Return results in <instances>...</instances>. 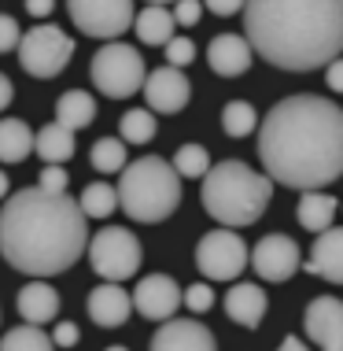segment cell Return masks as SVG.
<instances>
[{
	"instance_id": "d6986e66",
	"label": "cell",
	"mask_w": 343,
	"mask_h": 351,
	"mask_svg": "<svg viewBox=\"0 0 343 351\" xmlns=\"http://www.w3.org/2000/svg\"><path fill=\"white\" fill-rule=\"evenodd\" d=\"M266 307H270L266 292L251 281H236L233 289L225 292V315L244 329H259L262 318H266Z\"/></svg>"
},
{
	"instance_id": "8d00e7d4",
	"label": "cell",
	"mask_w": 343,
	"mask_h": 351,
	"mask_svg": "<svg viewBox=\"0 0 343 351\" xmlns=\"http://www.w3.org/2000/svg\"><path fill=\"white\" fill-rule=\"evenodd\" d=\"M52 344L55 348H74L78 344V326H74V322H60L55 333H52Z\"/></svg>"
},
{
	"instance_id": "ab89813d",
	"label": "cell",
	"mask_w": 343,
	"mask_h": 351,
	"mask_svg": "<svg viewBox=\"0 0 343 351\" xmlns=\"http://www.w3.org/2000/svg\"><path fill=\"white\" fill-rule=\"evenodd\" d=\"M52 8H55V0H26V12H30L34 19L52 15Z\"/></svg>"
},
{
	"instance_id": "4fadbf2b",
	"label": "cell",
	"mask_w": 343,
	"mask_h": 351,
	"mask_svg": "<svg viewBox=\"0 0 343 351\" xmlns=\"http://www.w3.org/2000/svg\"><path fill=\"white\" fill-rule=\"evenodd\" d=\"M129 303L137 307L140 318L163 322L181 307V285L170 274H148V278L137 281V292L129 296Z\"/></svg>"
},
{
	"instance_id": "f1b7e54d",
	"label": "cell",
	"mask_w": 343,
	"mask_h": 351,
	"mask_svg": "<svg viewBox=\"0 0 343 351\" xmlns=\"http://www.w3.org/2000/svg\"><path fill=\"white\" fill-rule=\"evenodd\" d=\"M122 141H126V145H148L151 137H155V115H151V111H126V115H122Z\"/></svg>"
},
{
	"instance_id": "ba28073f",
	"label": "cell",
	"mask_w": 343,
	"mask_h": 351,
	"mask_svg": "<svg viewBox=\"0 0 343 351\" xmlns=\"http://www.w3.org/2000/svg\"><path fill=\"white\" fill-rule=\"evenodd\" d=\"M18 63L30 78H55L74 56V37L63 34L60 26H34L18 34Z\"/></svg>"
},
{
	"instance_id": "d4e9b609",
	"label": "cell",
	"mask_w": 343,
	"mask_h": 351,
	"mask_svg": "<svg viewBox=\"0 0 343 351\" xmlns=\"http://www.w3.org/2000/svg\"><path fill=\"white\" fill-rule=\"evenodd\" d=\"M133 23H137V37H140V41H144V45H159V49H163V41L177 30L174 15H170L163 4H148L140 15H133Z\"/></svg>"
},
{
	"instance_id": "9c48e42d",
	"label": "cell",
	"mask_w": 343,
	"mask_h": 351,
	"mask_svg": "<svg viewBox=\"0 0 343 351\" xmlns=\"http://www.w3.org/2000/svg\"><path fill=\"white\" fill-rule=\"evenodd\" d=\"M196 267L203 270L207 281H236L247 270V244L229 226L211 230L196 244Z\"/></svg>"
},
{
	"instance_id": "44dd1931",
	"label": "cell",
	"mask_w": 343,
	"mask_h": 351,
	"mask_svg": "<svg viewBox=\"0 0 343 351\" xmlns=\"http://www.w3.org/2000/svg\"><path fill=\"white\" fill-rule=\"evenodd\" d=\"M299 215V226L310 233H321L325 226L336 222V196L332 193H321V189H303V200L295 207Z\"/></svg>"
},
{
	"instance_id": "d590c367",
	"label": "cell",
	"mask_w": 343,
	"mask_h": 351,
	"mask_svg": "<svg viewBox=\"0 0 343 351\" xmlns=\"http://www.w3.org/2000/svg\"><path fill=\"white\" fill-rule=\"evenodd\" d=\"M18 34H23V30H18L15 19L12 15H0V52H12L18 45Z\"/></svg>"
},
{
	"instance_id": "6da1fadb",
	"label": "cell",
	"mask_w": 343,
	"mask_h": 351,
	"mask_svg": "<svg viewBox=\"0 0 343 351\" xmlns=\"http://www.w3.org/2000/svg\"><path fill=\"white\" fill-rule=\"evenodd\" d=\"M259 159L273 185L325 189L343 174V111L329 97H288L259 122Z\"/></svg>"
},
{
	"instance_id": "83f0119b",
	"label": "cell",
	"mask_w": 343,
	"mask_h": 351,
	"mask_svg": "<svg viewBox=\"0 0 343 351\" xmlns=\"http://www.w3.org/2000/svg\"><path fill=\"white\" fill-rule=\"evenodd\" d=\"M255 126H259V115L247 100H229L222 108V130L229 137H247L255 134Z\"/></svg>"
},
{
	"instance_id": "30bf717a",
	"label": "cell",
	"mask_w": 343,
	"mask_h": 351,
	"mask_svg": "<svg viewBox=\"0 0 343 351\" xmlns=\"http://www.w3.org/2000/svg\"><path fill=\"white\" fill-rule=\"evenodd\" d=\"M74 26L100 41H114L133 26V0H66Z\"/></svg>"
},
{
	"instance_id": "52a82bcc",
	"label": "cell",
	"mask_w": 343,
	"mask_h": 351,
	"mask_svg": "<svg viewBox=\"0 0 343 351\" xmlns=\"http://www.w3.org/2000/svg\"><path fill=\"white\" fill-rule=\"evenodd\" d=\"M85 252H89L92 270L103 281H129V278H137L140 263H144V248H140V241L126 226H107L97 237H89Z\"/></svg>"
},
{
	"instance_id": "cb8c5ba5",
	"label": "cell",
	"mask_w": 343,
	"mask_h": 351,
	"mask_svg": "<svg viewBox=\"0 0 343 351\" xmlns=\"http://www.w3.org/2000/svg\"><path fill=\"white\" fill-rule=\"evenodd\" d=\"M34 152L45 163H66L74 156V130L60 126V122H49L41 134H34Z\"/></svg>"
},
{
	"instance_id": "7a4b0ae2",
	"label": "cell",
	"mask_w": 343,
	"mask_h": 351,
	"mask_svg": "<svg viewBox=\"0 0 343 351\" xmlns=\"http://www.w3.org/2000/svg\"><path fill=\"white\" fill-rule=\"evenodd\" d=\"M89 226L78 200L66 193L45 189H18L4 196L0 211V255L8 267L30 278H55L66 274L85 255Z\"/></svg>"
},
{
	"instance_id": "ffe728a7",
	"label": "cell",
	"mask_w": 343,
	"mask_h": 351,
	"mask_svg": "<svg viewBox=\"0 0 343 351\" xmlns=\"http://www.w3.org/2000/svg\"><path fill=\"white\" fill-rule=\"evenodd\" d=\"M15 307H18V315H23V322L45 326V322H52L55 315H60V292H55L45 278H34L30 285L18 289Z\"/></svg>"
},
{
	"instance_id": "b9f144b4",
	"label": "cell",
	"mask_w": 343,
	"mask_h": 351,
	"mask_svg": "<svg viewBox=\"0 0 343 351\" xmlns=\"http://www.w3.org/2000/svg\"><path fill=\"white\" fill-rule=\"evenodd\" d=\"M281 348H288V351H299V348H303V340H299V337H284V344H281Z\"/></svg>"
},
{
	"instance_id": "3957f363",
	"label": "cell",
	"mask_w": 343,
	"mask_h": 351,
	"mask_svg": "<svg viewBox=\"0 0 343 351\" xmlns=\"http://www.w3.org/2000/svg\"><path fill=\"white\" fill-rule=\"evenodd\" d=\"M251 52L281 71H314L343 49V0H244Z\"/></svg>"
},
{
	"instance_id": "7bdbcfd3",
	"label": "cell",
	"mask_w": 343,
	"mask_h": 351,
	"mask_svg": "<svg viewBox=\"0 0 343 351\" xmlns=\"http://www.w3.org/2000/svg\"><path fill=\"white\" fill-rule=\"evenodd\" d=\"M4 196H8V174L0 170V200H4Z\"/></svg>"
},
{
	"instance_id": "60d3db41",
	"label": "cell",
	"mask_w": 343,
	"mask_h": 351,
	"mask_svg": "<svg viewBox=\"0 0 343 351\" xmlns=\"http://www.w3.org/2000/svg\"><path fill=\"white\" fill-rule=\"evenodd\" d=\"M12 97H15V89H12V78H8V74H0V111H4L8 104H12Z\"/></svg>"
},
{
	"instance_id": "9a60e30c",
	"label": "cell",
	"mask_w": 343,
	"mask_h": 351,
	"mask_svg": "<svg viewBox=\"0 0 343 351\" xmlns=\"http://www.w3.org/2000/svg\"><path fill=\"white\" fill-rule=\"evenodd\" d=\"M151 348L155 351H214L218 340L203 322L170 315V318H163V329H155Z\"/></svg>"
},
{
	"instance_id": "74e56055",
	"label": "cell",
	"mask_w": 343,
	"mask_h": 351,
	"mask_svg": "<svg viewBox=\"0 0 343 351\" xmlns=\"http://www.w3.org/2000/svg\"><path fill=\"white\" fill-rule=\"evenodd\" d=\"M199 4H203L207 12H214V15L229 19V15H236V12L244 8V0H199Z\"/></svg>"
},
{
	"instance_id": "ac0fdd59",
	"label": "cell",
	"mask_w": 343,
	"mask_h": 351,
	"mask_svg": "<svg viewBox=\"0 0 343 351\" xmlns=\"http://www.w3.org/2000/svg\"><path fill=\"white\" fill-rule=\"evenodd\" d=\"M307 270L310 274H321L329 285H343V230H340L336 222L325 226V230L318 233Z\"/></svg>"
},
{
	"instance_id": "7402d4cb",
	"label": "cell",
	"mask_w": 343,
	"mask_h": 351,
	"mask_svg": "<svg viewBox=\"0 0 343 351\" xmlns=\"http://www.w3.org/2000/svg\"><path fill=\"white\" fill-rule=\"evenodd\" d=\"M97 119V97L92 93H81V89H66L60 100H55V122L66 130H85L92 126Z\"/></svg>"
},
{
	"instance_id": "f35d334b",
	"label": "cell",
	"mask_w": 343,
	"mask_h": 351,
	"mask_svg": "<svg viewBox=\"0 0 343 351\" xmlns=\"http://www.w3.org/2000/svg\"><path fill=\"white\" fill-rule=\"evenodd\" d=\"M325 67H329V74H325L329 89L332 93H343V63H340V56H336V60H329Z\"/></svg>"
},
{
	"instance_id": "d6a6232c",
	"label": "cell",
	"mask_w": 343,
	"mask_h": 351,
	"mask_svg": "<svg viewBox=\"0 0 343 351\" xmlns=\"http://www.w3.org/2000/svg\"><path fill=\"white\" fill-rule=\"evenodd\" d=\"M181 303H185L192 315H203V311L214 307V289H211V285H192V289L181 292Z\"/></svg>"
},
{
	"instance_id": "484cf974",
	"label": "cell",
	"mask_w": 343,
	"mask_h": 351,
	"mask_svg": "<svg viewBox=\"0 0 343 351\" xmlns=\"http://www.w3.org/2000/svg\"><path fill=\"white\" fill-rule=\"evenodd\" d=\"M78 207H81L85 218H107V215L118 211V196H114V189L107 182H92V185L81 189Z\"/></svg>"
},
{
	"instance_id": "e0dca14e",
	"label": "cell",
	"mask_w": 343,
	"mask_h": 351,
	"mask_svg": "<svg viewBox=\"0 0 343 351\" xmlns=\"http://www.w3.org/2000/svg\"><path fill=\"white\" fill-rule=\"evenodd\" d=\"M251 45H247V37L240 34H218L211 41V49H207V63H211L214 74H222V78H240V74L251 67Z\"/></svg>"
},
{
	"instance_id": "836d02e7",
	"label": "cell",
	"mask_w": 343,
	"mask_h": 351,
	"mask_svg": "<svg viewBox=\"0 0 343 351\" xmlns=\"http://www.w3.org/2000/svg\"><path fill=\"white\" fill-rule=\"evenodd\" d=\"M66 170H63V163H45V170H41V178H37V189H45V193H66Z\"/></svg>"
},
{
	"instance_id": "603a6c76",
	"label": "cell",
	"mask_w": 343,
	"mask_h": 351,
	"mask_svg": "<svg viewBox=\"0 0 343 351\" xmlns=\"http://www.w3.org/2000/svg\"><path fill=\"white\" fill-rule=\"evenodd\" d=\"M34 156V130L23 119H4L0 122V163H23Z\"/></svg>"
},
{
	"instance_id": "8fae6325",
	"label": "cell",
	"mask_w": 343,
	"mask_h": 351,
	"mask_svg": "<svg viewBox=\"0 0 343 351\" xmlns=\"http://www.w3.org/2000/svg\"><path fill=\"white\" fill-rule=\"evenodd\" d=\"M247 263L255 267V274H259L262 281L284 285L303 267V252L288 233H270L255 244V252H247Z\"/></svg>"
},
{
	"instance_id": "8992f818",
	"label": "cell",
	"mask_w": 343,
	"mask_h": 351,
	"mask_svg": "<svg viewBox=\"0 0 343 351\" xmlns=\"http://www.w3.org/2000/svg\"><path fill=\"white\" fill-rule=\"evenodd\" d=\"M144 56L126 41H107L92 56V85L111 100H126L144 85Z\"/></svg>"
},
{
	"instance_id": "f546056e",
	"label": "cell",
	"mask_w": 343,
	"mask_h": 351,
	"mask_svg": "<svg viewBox=\"0 0 343 351\" xmlns=\"http://www.w3.org/2000/svg\"><path fill=\"white\" fill-rule=\"evenodd\" d=\"M92 167H97L100 174H114V170H122V167H126V141L100 137L97 145H92Z\"/></svg>"
},
{
	"instance_id": "4dcf8cb0",
	"label": "cell",
	"mask_w": 343,
	"mask_h": 351,
	"mask_svg": "<svg viewBox=\"0 0 343 351\" xmlns=\"http://www.w3.org/2000/svg\"><path fill=\"white\" fill-rule=\"evenodd\" d=\"M170 167L177 170V178H203L207 167H211V152L203 145H181Z\"/></svg>"
},
{
	"instance_id": "5b68a950",
	"label": "cell",
	"mask_w": 343,
	"mask_h": 351,
	"mask_svg": "<svg viewBox=\"0 0 343 351\" xmlns=\"http://www.w3.org/2000/svg\"><path fill=\"white\" fill-rule=\"evenodd\" d=\"M118 211H126L133 222H166L181 204V178L177 170L159 156H140L137 163L122 167L118 178Z\"/></svg>"
},
{
	"instance_id": "e575fe53",
	"label": "cell",
	"mask_w": 343,
	"mask_h": 351,
	"mask_svg": "<svg viewBox=\"0 0 343 351\" xmlns=\"http://www.w3.org/2000/svg\"><path fill=\"white\" fill-rule=\"evenodd\" d=\"M170 15H174L177 26H196L199 15H203V4H199V0H177V8Z\"/></svg>"
},
{
	"instance_id": "5bb4252c",
	"label": "cell",
	"mask_w": 343,
	"mask_h": 351,
	"mask_svg": "<svg viewBox=\"0 0 343 351\" xmlns=\"http://www.w3.org/2000/svg\"><path fill=\"white\" fill-rule=\"evenodd\" d=\"M310 344L321 351H340L343 348V303L336 296H314L307 315H303Z\"/></svg>"
},
{
	"instance_id": "277c9868",
	"label": "cell",
	"mask_w": 343,
	"mask_h": 351,
	"mask_svg": "<svg viewBox=\"0 0 343 351\" xmlns=\"http://www.w3.org/2000/svg\"><path fill=\"white\" fill-rule=\"evenodd\" d=\"M273 200V182L266 174H255V167L240 159L211 163L203 174V207L218 226L244 230L266 215Z\"/></svg>"
},
{
	"instance_id": "1f68e13d",
	"label": "cell",
	"mask_w": 343,
	"mask_h": 351,
	"mask_svg": "<svg viewBox=\"0 0 343 351\" xmlns=\"http://www.w3.org/2000/svg\"><path fill=\"white\" fill-rule=\"evenodd\" d=\"M163 49H166V63H170V67H181V71H185L188 63L196 60V45L188 41L185 34H170L166 41H163Z\"/></svg>"
},
{
	"instance_id": "7c38bea8",
	"label": "cell",
	"mask_w": 343,
	"mask_h": 351,
	"mask_svg": "<svg viewBox=\"0 0 343 351\" xmlns=\"http://www.w3.org/2000/svg\"><path fill=\"white\" fill-rule=\"evenodd\" d=\"M140 89H144L148 108L159 111V115H177V111H185L188 97H192V85H188L185 71L170 67V63L144 74V85H140Z\"/></svg>"
},
{
	"instance_id": "2e32d148",
	"label": "cell",
	"mask_w": 343,
	"mask_h": 351,
	"mask_svg": "<svg viewBox=\"0 0 343 351\" xmlns=\"http://www.w3.org/2000/svg\"><path fill=\"white\" fill-rule=\"evenodd\" d=\"M129 315H133V303H129V292L122 289V281H103L89 292V318L100 329L126 326Z\"/></svg>"
},
{
	"instance_id": "4316f807",
	"label": "cell",
	"mask_w": 343,
	"mask_h": 351,
	"mask_svg": "<svg viewBox=\"0 0 343 351\" xmlns=\"http://www.w3.org/2000/svg\"><path fill=\"white\" fill-rule=\"evenodd\" d=\"M0 348H4V351H49L52 340H49L45 329H37L34 322H26V326L8 329V333L0 337Z\"/></svg>"
},
{
	"instance_id": "ee69618b",
	"label": "cell",
	"mask_w": 343,
	"mask_h": 351,
	"mask_svg": "<svg viewBox=\"0 0 343 351\" xmlns=\"http://www.w3.org/2000/svg\"><path fill=\"white\" fill-rule=\"evenodd\" d=\"M148 4H170V0H148Z\"/></svg>"
}]
</instances>
